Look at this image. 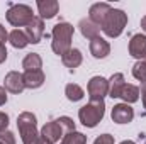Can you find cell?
<instances>
[{
	"instance_id": "9",
	"label": "cell",
	"mask_w": 146,
	"mask_h": 144,
	"mask_svg": "<svg viewBox=\"0 0 146 144\" xmlns=\"http://www.w3.org/2000/svg\"><path fill=\"white\" fill-rule=\"evenodd\" d=\"M134 119V110L127 104H117L112 108V120L117 124H129Z\"/></svg>"
},
{
	"instance_id": "21",
	"label": "cell",
	"mask_w": 146,
	"mask_h": 144,
	"mask_svg": "<svg viewBox=\"0 0 146 144\" xmlns=\"http://www.w3.org/2000/svg\"><path fill=\"white\" fill-rule=\"evenodd\" d=\"M61 59H63V65L66 66V68H76V66H80L82 65V53L78 51V49H70L66 54H63L61 56Z\"/></svg>"
},
{
	"instance_id": "22",
	"label": "cell",
	"mask_w": 146,
	"mask_h": 144,
	"mask_svg": "<svg viewBox=\"0 0 146 144\" xmlns=\"http://www.w3.org/2000/svg\"><path fill=\"white\" fill-rule=\"evenodd\" d=\"M65 95H66V98H68L70 102H78V100L83 98L85 92H83V88H82L80 85H76V83H68L66 88H65Z\"/></svg>"
},
{
	"instance_id": "35",
	"label": "cell",
	"mask_w": 146,
	"mask_h": 144,
	"mask_svg": "<svg viewBox=\"0 0 146 144\" xmlns=\"http://www.w3.org/2000/svg\"><path fill=\"white\" fill-rule=\"evenodd\" d=\"M121 144H136V143H134V141H129V139H127V141H122Z\"/></svg>"
},
{
	"instance_id": "7",
	"label": "cell",
	"mask_w": 146,
	"mask_h": 144,
	"mask_svg": "<svg viewBox=\"0 0 146 144\" xmlns=\"http://www.w3.org/2000/svg\"><path fill=\"white\" fill-rule=\"evenodd\" d=\"M39 136H41L44 141H48L49 144H54L65 136V131H63L60 120L56 119V120H53V122H48V124L41 129V134H39Z\"/></svg>"
},
{
	"instance_id": "14",
	"label": "cell",
	"mask_w": 146,
	"mask_h": 144,
	"mask_svg": "<svg viewBox=\"0 0 146 144\" xmlns=\"http://www.w3.org/2000/svg\"><path fill=\"white\" fill-rule=\"evenodd\" d=\"M37 9H39L41 19H53L60 10V3L56 0H39Z\"/></svg>"
},
{
	"instance_id": "23",
	"label": "cell",
	"mask_w": 146,
	"mask_h": 144,
	"mask_svg": "<svg viewBox=\"0 0 146 144\" xmlns=\"http://www.w3.org/2000/svg\"><path fill=\"white\" fill-rule=\"evenodd\" d=\"M60 144H87V136L82 134V132L72 131V132L63 136V139H61Z\"/></svg>"
},
{
	"instance_id": "27",
	"label": "cell",
	"mask_w": 146,
	"mask_h": 144,
	"mask_svg": "<svg viewBox=\"0 0 146 144\" xmlns=\"http://www.w3.org/2000/svg\"><path fill=\"white\" fill-rule=\"evenodd\" d=\"M0 141L3 144H15V139H14L12 132H0Z\"/></svg>"
},
{
	"instance_id": "16",
	"label": "cell",
	"mask_w": 146,
	"mask_h": 144,
	"mask_svg": "<svg viewBox=\"0 0 146 144\" xmlns=\"http://www.w3.org/2000/svg\"><path fill=\"white\" fill-rule=\"evenodd\" d=\"M24 83H26V88H39L44 83V73H42V70L24 71Z\"/></svg>"
},
{
	"instance_id": "31",
	"label": "cell",
	"mask_w": 146,
	"mask_h": 144,
	"mask_svg": "<svg viewBox=\"0 0 146 144\" xmlns=\"http://www.w3.org/2000/svg\"><path fill=\"white\" fill-rule=\"evenodd\" d=\"M7 102V93H5V87H0V105H3Z\"/></svg>"
},
{
	"instance_id": "11",
	"label": "cell",
	"mask_w": 146,
	"mask_h": 144,
	"mask_svg": "<svg viewBox=\"0 0 146 144\" xmlns=\"http://www.w3.org/2000/svg\"><path fill=\"white\" fill-rule=\"evenodd\" d=\"M26 34L29 37V42L33 44H37L41 39H42V34H44V22L41 17H34L31 20V24L26 27Z\"/></svg>"
},
{
	"instance_id": "10",
	"label": "cell",
	"mask_w": 146,
	"mask_h": 144,
	"mask_svg": "<svg viewBox=\"0 0 146 144\" xmlns=\"http://www.w3.org/2000/svg\"><path fill=\"white\" fill-rule=\"evenodd\" d=\"M129 54L138 59L146 58V36L143 34H134L129 41Z\"/></svg>"
},
{
	"instance_id": "30",
	"label": "cell",
	"mask_w": 146,
	"mask_h": 144,
	"mask_svg": "<svg viewBox=\"0 0 146 144\" xmlns=\"http://www.w3.org/2000/svg\"><path fill=\"white\" fill-rule=\"evenodd\" d=\"M5 59H7V49H5L3 44H0V65H2Z\"/></svg>"
},
{
	"instance_id": "5",
	"label": "cell",
	"mask_w": 146,
	"mask_h": 144,
	"mask_svg": "<svg viewBox=\"0 0 146 144\" xmlns=\"http://www.w3.org/2000/svg\"><path fill=\"white\" fill-rule=\"evenodd\" d=\"M33 19H34L33 9L29 5H24V3H12L10 9H9V12H7L9 24H12L15 27H22V26L27 27Z\"/></svg>"
},
{
	"instance_id": "17",
	"label": "cell",
	"mask_w": 146,
	"mask_h": 144,
	"mask_svg": "<svg viewBox=\"0 0 146 144\" xmlns=\"http://www.w3.org/2000/svg\"><path fill=\"white\" fill-rule=\"evenodd\" d=\"M80 31H82V34L87 37V39H94V37L99 36V32H100V27L95 24V22H92L90 19H82L80 20Z\"/></svg>"
},
{
	"instance_id": "2",
	"label": "cell",
	"mask_w": 146,
	"mask_h": 144,
	"mask_svg": "<svg viewBox=\"0 0 146 144\" xmlns=\"http://www.w3.org/2000/svg\"><path fill=\"white\" fill-rule=\"evenodd\" d=\"M106 114V104L104 100H95L78 110V119L85 127H95Z\"/></svg>"
},
{
	"instance_id": "6",
	"label": "cell",
	"mask_w": 146,
	"mask_h": 144,
	"mask_svg": "<svg viewBox=\"0 0 146 144\" xmlns=\"http://www.w3.org/2000/svg\"><path fill=\"white\" fill-rule=\"evenodd\" d=\"M88 97H90V102H95V100H104V97L109 93V81L104 78V76H94L90 81H88Z\"/></svg>"
},
{
	"instance_id": "32",
	"label": "cell",
	"mask_w": 146,
	"mask_h": 144,
	"mask_svg": "<svg viewBox=\"0 0 146 144\" xmlns=\"http://www.w3.org/2000/svg\"><path fill=\"white\" fill-rule=\"evenodd\" d=\"M141 97H143V105L146 108V81L143 83V87H141Z\"/></svg>"
},
{
	"instance_id": "4",
	"label": "cell",
	"mask_w": 146,
	"mask_h": 144,
	"mask_svg": "<svg viewBox=\"0 0 146 144\" xmlns=\"http://www.w3.org/2000/svg\"><path fill=\"white\" fill-rule=\"evenodd\" d=\"M17 127H19V132H21V137H22L24 144L37 143L39 134H37V129H36V115L34 114L22 112L17 117Z\"/></svg>"
},
{
	"instance_id": "19",
	"label": "cell",
	"mask_w": 146,
	"mask_h": 144,
	"mask_svg": "<svg viewBox=\"0 0 146 144\" xmlns=\"http://www.w3.org/2000/svg\"><path fill=\"white\" fill-rule=\"evenodd\" d=\"M22 66H24V71H36L42 68V59L37 53H29L24 61H22Z\"/></svg>"
},
{
	"instance_id": "13",
	"label": "cell",
	"mask_w": 146,
	"mask_h": 144,
	"mask_svg": "<svg viewBox=\"0 0 146 144\" xmlns=\"http://www.w3.org/2000/svg\"><path fill=\"white\" fill-rule=\"evenodd\" d=\"M110 7L109 3H94L92 7H90V12H88V19L92 20V22H95L99 27L102 26V22H104V19H106V15L110 12Z\"/></svg>"
},
{
	"instance_id": "8",
	"label": "cell",
	"mask_w": 146,
	"mask_h": 144,
	"mask_svg": "<svg viewBox=\"0 0 146 144\" xmlns=\"http://www.w3.org/2000/svg\"><path fill=\"white\" fill-rule=\"evenodd\" d=\"M3 85L9 92L12 93H21L24 92L26 88V83H24V75L19 71H10L5 75V80H3Z\"/></svg>"
},
{
	"instance_id": "20",
	"label": "cell",
	"mask_w": 146,
	"mask_h": 144,
	"mask_svg": "<svg viewBox=\"0 0 146 144\" xmlns=\"http://www.w3.org/2000/svg\"><path fill=\"white\" fill-rule=\"evenodd\" d=\"M119 98H122L126 104H134V102H138V98H139V88H138L136 85L126 83L124 88H122V92H121V97H119Z\"/></svg>"
},
{
	"instance_id": "24",
	"label": "cell",
	"mask_w": 146,
	"mask_h": 144,
	"mask_svg": "<svg viewBox=\"0 0 146 144\" xmlns=\"http://www.w3.org/2000/svg\"><path fill=\"white\" fill-rule=\"evenodd\" d=\"M133 76L139 81H146V59H139L134 66H133Z\"/></svg>"
},
{
	"instance_id": "29",
	"label": "cell",
	"mask_w": 146,
	"mask_h": 144,
	"mask_svg": "<svg viewBox=\"0 0 146 144\" xmlns=\"http://www.w3.org/2000/svg\"><path fill=\"white\" fill-rule=\"evenodd\" d=\"M9 39V34H7V31H5V27L0 24V44H3L5 46V41Z\"/></svg>"
},
{
	"instance_id": "36",
	"label": "cell",
	"mask_w": 146,
	"mask_h": 144,
	"mask_svg": "<svg viewBox=\"0 0 146 144\" xmlns=\"http://www.w3.org/2000/svg\"><path fill=\"white\" fill-rule=\"evenodd\" d=\"M0 144H3V143H2V141H0Z\"/></svg>"
},
{
	"instance_id": "15",
	"label": "cell",
	"mask_w": 146,
	"mask_h": 144,
	"mask_svg": "<svg viewBox=\"0 0 146 144\" xmlns=\"http://www.w3.org/2000/svg\"><path fill=\"white\" fill-rule=\"evenodd\" d=\"M126 81H124V75L122 73H114L109 80V97L112 98H119L121 92L124 88Z\"/></svg>"
},
{
	"instance_id": "34",
	"label": "cell",
	"mask_w": 146,
	"mask_h": 144,
	"mask_svg": "<svg viewBox=\"0 0 146 144\" xmlns=\"http://www.w3.org/2000/svg\"><path fill=\"white\" fill-rule=\"evenodd\" d=\"M36 144H49V143H48V141H44V139L39 136V139H37V143H36Z\"/></svg>"
},
{
	"instance_id": "25",
	"label": "cell",
	"mask_w": 146,
	"mask_h": 144,
	"mask_svg": "<svg viewBox=\"0 0 146 144\" xmlns=\"http://www.w3.org/2000/svg\"><path fill=\"white\" fill-rule=\"evenodd\" d=\"M58 120H60V124H61V127H63L65 134H68V132L75 131V122H73L70 117H60Z\"/></svg>"
},
{
	"instance_id": "3",
	"label": "cell",
	"mask_w": 146,
	"mask_h": 144,
	"mask_svg": "<svg viewBox=\"0 0 146 144\" xmlns=\"http://www.w3.org/2000/svg\"><path fill=\"white\" fill-rule=\"evenodd\" d=\"M126 24H127V15L119 9H110V12L106 15L100 29L109 37H119L122 34Z\"/></svg>"
},
{
	"instance_id": "33",
	"label": "cell",
	"mask_w": 146,
	"mask_h": 144,
	"mask_svg": "<svg viewBox=\"0 0 146 144\" xmlns=\"http://www.w3.org/2000/svg\"><path fill=\"white\" fill-rule=\"evenodd\" d=\"M141 29H143V31L146 32V15L143 17V19H141Z\"/></svg>"
},
{
	"instance_id": "26",
	"label": "cell",
	"mask_w": 146,
	"mask_h": 144,
	"mask_svg": "<svg viewBox=\"0 0 146 144\" xmlns=\"http://www.w3.org/2000/svg\"><path fill=\"white\" fill-rule=\"evenodd\" d=\"M94 144H114V137H112L110 134H102V136H99V137L95 139Z\"/></svg>"
},
{
	"instance_id": "12",
	"label": "cell",
	"mask_w": 146,
	"mask_h": 144,
	"mask_svg": "<svg viewBox=\"0 0 146 144\" xmlns=\"http://www.w3.org/2000/svg\"><path fill=\"white\" fill-rule=\"evenodd\" d=\"M90 53H92V56H94V58H97V59L106 58V56L110 53L109 42H107L106 39H102L100 36L94 37V39L90 41Z\"/></svg>"
},
{
	"instance_id": "18",
	"label": "cell",
	"mask_w": 146,
	"mask_h": 144,
	"mask_svg": "<svg viewBox=\"0 0 146 144\" xmlns=\"http://www.w3.org/2000/svg\"><path fill=\"white\" fill-rule=\"evenodd\" d=\"M9 41L14 48L17 49H22L29 44V37L26 34V31H21V29H14L10 34H9Z\"/></svg>"
},
{
	"instance_id": "1",
	"label": "cell",
	"mask_w": 146,
	"mask_h": 144,
	"mask_svg": "<svg viewBox=\"0 0 146 144\" xmlns=\"http://www.w3.org/2000/svg\"><path fill=\"white\" fill-rule=\"evenodd\" d=\"M53 51L58 56L66 54L72 49V37H73V26H70L68 22H60L53 27Z\"/></svg>"
},
{
	"instance_id": "28",
	"label": "cell",
	"mask_w": 146,
	"mask_h": 144,
	"mask_svg": "<svg viewBox=\"0 0 146 144\" xmlns=\"http://www.w3.org/2000/svg\"><path fill=\"white\" fill-rule=\"evenodd\" d=\"M7 126H9V115L0 112V132H3L7 129Z\"/></svg>"
},
{
	"instance_id": "37",
	"label": "cell",
	"mask_w": 146,
	"mask_h": 144,
	"mask_svg": "<svg viewBox=\"0 0 146 144\" xmlns=\"http://www.w3.org/2000/svg\"><path fill=\"white\" fill-rule=\"evenodd\" d=\"M145 59H146V58H145Z\"/></svg>"
}]
</instances>
